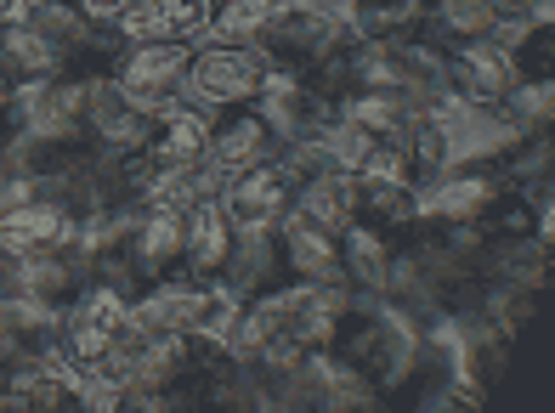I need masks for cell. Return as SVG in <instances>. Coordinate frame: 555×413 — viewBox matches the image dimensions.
Here are the masks:
<instances>
[{"label": "cell", "instance_id": "obj_1", "mask_svg": "<svg viewBox=\"0 0 555 413\" xmlns=\"http://www.w3.org/2000/svg\"><path fill=\"white\" fill-rule=\"evenodd\" d=\"M68 244H80V216L63 198L35 193V198L0 204V255L7 261H29V255L68 249Z\"/></svg>", "mask_w": 555, "mask_h": 413}, {"label": "cell", "instance_id": "obj_2", "mask_svg": "<svg viewBox=\"0 0 555 413\" xmlns=\"http://www.w3.org/2000/svg\"><path fill=\"white\" fill-rule=\"evenodd\" d=\"M188 63H193L188 40H131L108 80L131 102H142V108H159V102H170L176 91H182Z\"/></svg>", "mask_w": 555, "mask_h": 413}, {"label": "cell", "instance_id": "obj_3", "mask_svg": "<svg viewBox=\"0 0 555 413\" xmlns=\"http://www.w3.org/2000/svg\"><path fill=\"white\" fill-rule=\"evenodd\" d=\"M221 204H227V216H233L238 232H272L278 221L289 216V204H295V176L284 170V159H261V165H249L238 176H227V188H221Z\"/></svg>", "mask_w": 555, "mask_h": 413}, {"label": "cell", "instance_id": "obj_4", "mask_svg": "<svg viewBox=\"0 0 555 413\" xmlns=\"http://www.w3.org/2000/svg\"><path fill=\"white\" fill-rule=\"evenodd\" d=\"M442 74H448L453 96L476 102V108H493V114H499V102L516 91V63H511V51H504L493 35L448 46L442 51Z\"/></svg>", "mask_w": 555, "mask_h": 413}, {"label": "cell", "instance_id": "obj_5", "mask_svg": "<svg viewBox=\"0 0 555 413\" xmlns=\"http://www.w3.org/2000/svg\"><path fill=\"white\" fill-rule=\"evenodd\" d=\"M233 249H238V227H233V216H227L221 193L193 198L182 210V278H193V283L227 278Z\"/></svg>", "mask_w": 555, "mask_h": 413}, {"label": "cell", "instance_id": "obj_6", "mask_svg": "<svg viewBox=\"0 0 555 413\" xmlns=\"http://www.w3.org/2000/svg\"><path fill=\"white\" fill-rule=\"evenodd\" d=\"M272 255H278V278L284 283H346L340 278V238L300 210H289L272 227Z\"/></svg>", "mask_w": 555, "mask_h": 413}, {"label": "cell", "instance_id": "obj_7", "mask_svg": "<svg viewBox=\"0 0 555 413\" xmlns=\"http://www.w3.org/2000/svg\"><path fill=\"white\" fill-rule=\"evenodd\" d=\"M261 80H267V57L256 46H227L216 40L210 51H193L188 63V86L216 102V108H233V102H256L261 96Z\"/></svg>", "mask_w": 555, "mask_h": 413}, {"label": "cell", "instance_id": "obj_8", "mask_svg": "<svg viewBox=\"0 0 555 413\" xmlns=\"http://www.w3.org/2000/svg\"><path fill=\"white\" fill-rule=\"evenodd\" d=\"M131 267H137V289L159 278L182 272V204H170L159 193H147L137 204V221H131Z\"/></svg>", "mask_w": 555, "mask_h": 413}, {"label": "cell", "instance_id": "obj_9", "mask_svg": "<svg viewBox=\"0 0 555 413\" xmlns=\"http://www.w3.org/2000/svg\"><path fill=\"white\" fill-rule=\"evenodd\" d=\"M278 147H284V142H278V131L267 125V114L256 108V102H233V108H221V119L210 125L205 159H210L221 176H238V170H249V165L272 159Z\"/></svg>", "mask_w": 555, "mask_h": 413}, {"label": "cell", "instance_id": "obj_10", "mask_svg": "<svg viewBox=\"0 0 555 413\" xmlns=\"http://www.w3.org/2000/svg\"><path fill=\"white\" fill-rule=\"evenodd\" d=\"M504 188H511V182H504V170L493 165V153H482V159H465V165L442 170L420 198H425V210H437V216H448V221H465V227H470Z\"/></svg>", "mask_w": 555, "mask_h": 413}, {"label": "cell", "instance_id": "obj_11", "mask_svg": "<svg viewBox=\"0 0 555 413\" xmlns=\"http://www.w3.org/2000/svg\"><path fill=\"white\" fill-rule=\"evenodd\" d=\"M210 23V0H125L114 29L125 40H193Z\"/></svg>", "mask_w": 555, "mask_h": 413}, {"label": "cell", "instance_id": "obj_12", "mask_svg": "<svg viewBox=\"0 0 555 413\" xmlns=\"http://www.w3.org/2000/svg\"><path fill=\"white\" fill-rule=\"evenodd\" d=\"M52 74H63V51L35 23L0 17V80L12 91H29V86H46Z\"/></svg>", "mask_w": 555, "mask_h": 413}, {"label": "cell", "instance_id": "obj_13", "mask_svg": "<svg viewBox=\"0 0 555 413\" xmlns=\"http://www.w3.org/2000/svg\"><path fill=\"white\" fill-rule=\"evenodd\" d=\"M335 29H340V23H335L330 12H312V7H278V12L267 17V29H261L256 51H261L267 63H307Z\"/></svg>", "mask_w": 555, "mask_h": 413}, {"label": "cell", "instance_id": "obj_14", "mask_svg": "<svg viewBox=\"0 0 555 413\" xmlns=\"http://www.w3.org/2000/svg\"><path fill=\"white\" fill-rule=\"evenodd\" d=\"M142 147L159 159V170L198 165V159H205V147H210V119H205V114H193V108H176V102H159Z\"/></svg>", "mask_w": 555, "mask_h": 413}, {"label": "cell", "instance_id": "obj_15", "mask_svg": "<svg viewBox=\"0 0 555 413\" xmlns=\"http://www.w3.org/2000/svg\"><path fill=\"white\" fill-rule=\"evenodd\" d=\"M335 238H340V278H346L358 295H380L386 267H391V232L374 227V221H363V216H351Z\"/></svg>", "mask_w": 555, "mask_h": 413}, {"label": "cell", "instance_id": "obj_16", "mask_svg": "<svg viewBox=\"0 0 555 413\" xmlns=\"http://www.w3.org/2000/svg\"><path fill=\"white\" fill-rule=\"evenodd\" d=\"M431 0H351L346 29L358 40H420Z\"/></svg>", "mask_w": 555, "mask_h": 413}, {"label": "cell", "instance_id": "obj_17", "mask_svg": "<svg viewBox=\"0 0 555 413\" xmlns=\"http://www.w3.org/2000/svg\"><path fill=\"white\" fill-rule=\"evenodd\" d=\"M397 153H402V170H409V182L425 193L437 182V176L448 170V159H453V142H448V125L437 119V114H414L409 119V131H402L397 142H391Z\"/></svg>", "mask_w": 555, "mask_h": 413}, {"label": "cell", "instance_id": "obj_18", "mask_svg": "<svg viewBox=\"0 0 555 413\" xmlns=\"http://www.w3.org/2000/svg\"><path fill=\"white\" fill-rule=\"evenodd\" d=\"M289 210H300V216H312L318 227H330V232H340L351 216H358V182H351V170H318V176H307V182L295 188V204Z\"/></svg>", "mask_w": 555, "mask_h": 413}, {"label": "cell", "instance_id": "obj_19", "mask_svg": "<svg viewBox=\"0 0 555 413\" xmlns=\"http://www.w3.org/2000/svg\"><path fill=\"white\" fill-rule=\"evenodd\" d=\"M147 125H154V108L131 102L108 80L103 96H96V108H91V137L103 142V147H142L147 142Z\"/></svg>", "mask_w": 555, "mask_h": 413}, {"label": "cell", "instance_id": "obj_20", "mask_svg": "<svg viewBox=\"0 0 555 413\" xmlns=\"http://www.w3.org/2000/svg\"><path fill=\"white\" fill-rule=\"evenodd\" d=\"M516 35L493 29V40L511 51L516 63V80H550V57H555V29L550 23H533V17H511Z\"/></svg>", "mask_w": 555, "mask_h": 413}, {"label": "cell", "instance_id": "obj_21", "mask_svg": "<svg viewBox=\"0 0 555 413\" xmlns=\"http://www.w3.org/2000/svg\"><path fill=\"white\" fill-rule=\"evenodd\" d=\"M272 12H278V0H210L205 29H216V40L227 46H256Z\"/></svg>", "mask_w": 555, "mask_h": 413}, {"label": "cell", "instance_id": "obj_22", "mask_svg": "<svg viewBox=\"0 0 555 413\" xmlns=\"http://www.w3.org/2000/svg\"><path fill=\"white\" fill-rule=\"evenodd\" d=\"M80 7H86V12H96V17H103V12H119L125 0H80Z\"/></svg>", "mask_w": 555, "mask_h": 413}]
</instances>
